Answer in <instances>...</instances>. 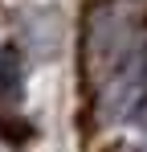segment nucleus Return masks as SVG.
<instances>
[{
  "mask_svg": "<svg viewBox=\"0 0 147 152\" xmlns=\"http://www.w3.org/2000/svg\"><path fill=\"white\" fill-rule=\"evenodd\" d=\"M102 107H106L110 119H119V124L147 127V41L143 37L106 70Z\"/></svg>",
  "mask_w": 147,
  "mask_h": 152,
  "instance_id": "nucleus-1",
  "label": "nucleus"
}]
</instances>
